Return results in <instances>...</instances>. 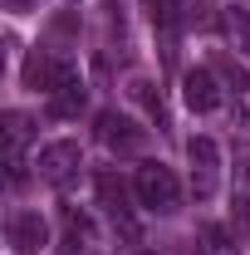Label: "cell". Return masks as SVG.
Returning a JSON list of instances; mask_svg holds the SVG:
<instances>
[{
    "mask_svg": "<svg viewBox=\"0 0 250 255\" xmlns=\"http://www.w3.org/2000/svg\"><path fill=\"white\" fill-rule=\"evenodd\" d=\"M132 187H137V201H142L147 211H162V216H167V211L182 206V182H177V172L162 167V162H142Z\"/></svg>",
    "mask_w": 250,
    "mask_h": 255,
    "instance_id": "obj_1",
    "label": "cell"
},
{
    "mask_svg": "<svg viewBox=\"0 0 250 255\" xmlns=\"http://www.w3.org/2000/svg\"><path fill=\"white\" fill-rule=\"evenodd\" d=\"M98 201H103V211L113 216V226L123 231L127 241H142V226H137L132 206H127V191H123V182H118L113 172H103V177H98Z\"/></svg>",
    "mask_w": 250,
    "mask_h": 255,
    "instance_id": "obj_2",
    "label": "cell"
},
{
    "mask_svg": "<svg viewBox=\"0 0 250 255\" xmlns=\"http://www.w3.org/2000/svg\"><path fill=\"white\" fill-rule=\"evenodd\" d=\"M187 157H191V182H196V196H216V172H221V152L211 137H191L187 142Z\"/></svg>",
    "mask_w": 250,
    "mask_h": 255,
    "instance_id": "obj_3",
    "label": "cell"
},
{
    "mask_svg": "<svg viewBox=\"0 0 250 255\" xmlns=\"http://www.w3.org/2000/svg\"><path fill=\"white\" fill-rule=\"evenodd\" d=\"M84 108V79L69 69V64H54V84H49V113L54 118H74Z\"/></svg>",
    "mask_w": 250,
    "mask_h": 255,
    "instance_id": "obj_4",
    "label": "cell"
},
{
    "mask_svg": "<svg viewBox=\"0 0 250 255\" xmlns=\"http://www.w3.org/2000/svg\"><path fill=\"white\" fill-rule=\"evenodd\" d=\"M49 246V226H44V216L39 211H15L10 216V251L15 255H34Z\"/></svg>",
    "mask_w": 250,
    "mask_h": 255,
    "instance_id": "obj_5",
    "label": "cell"
},
{
    "mask_svg": "<svg viewBox=\"0 0 250 255\" xmlns=\"http://www.w3.org/2000/svg\"><path fill=\"white\" fill-rule=\"evenodd\" d=\"M182 98H187L191 113H216L221 108V84L211 69H187L182 74Z\"/></svg>",
    "mask_w": 250,
    "mask_h": 255,
    "instance_id": "obj_6",
    "label": "cell"
},
{
    "mask_svg": "<svg viewBox=\"0 0 250 255\" xmlns=\"http://www.w3.org/2000/svg\"><path fill=\"white\" fill-rule=\"evenodd\" d=\"M98 137L113 152H137L142 147V128L132 123L127 113H98Z\"/></svg>",
    "mask_w": 250,
    "mask_h": 255,
    "instance_id": "obj_7",
    "label": "cell"
},
{
    "mask_svg": "<svg viewBox=\"0 0 250 255\" xmlns=\"http://www.w3.org/2000/svg\"><path fill=\"white\" fill-rule=\"evenodd\" d=\"M74 167H79V142H49L39 152V177L44 182H64Z\"/></svg>",
    "mask_w": 250,
    "mask_h": 255,
    "instance_id": "obj_8",
    "label": "cell"
},
{
    "mask_svg": "<svg viewBox=\"0 0 250 255\" xmlns=\"http://www.w3.org/2000/svg\"><path fill=\"white\" fill-rule=\"evenodd\" d=\"M25 137H30V123H25L20 113H5V142H10L5 162H10V182H20V177H25V157H20Z\"/></svg>",
    "mask_w": 250,
    "mask_h": 255,
    "instance_id": "obj_9",
    "label": "cell"
},
{
    "mask_svg": "<svg viewBox=\"0 0 250 255\" xmlns=\"http://www.w3.org/2000/svg\"><path fill=\"white\" fill-rule=\"evenodd\" d=\"M142 5H147L152 25H162V30H172V25H177V0H142Z\"/></svg>",
    "mask_w": 250,
    "mask_h": 255,
    "instance_id": "obj_10",
    "label": "cell"
}]
</instances>
